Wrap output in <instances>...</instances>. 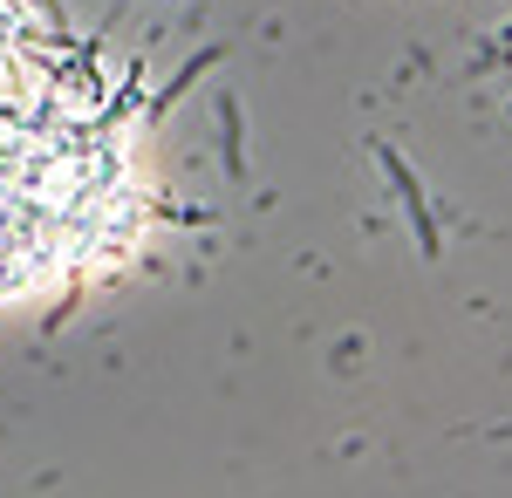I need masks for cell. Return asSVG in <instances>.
Instances as JSON below:
<instances>
[{
    "mask_svg": "<svg viewBox=\"0 0 512 498\" xmlns=\"http://www.w3.org/2000/svg\"><path fill=\"white\" fill-rule=\"evenodd\" d=\"M117 144L62 82L28 0H0V294L76 267L110 226Z\"/></svg>",
    "mask_w": 512,
    "mask_h": 498,
    "instance_id": "obj_1",
    "label": "cell"
}]
</instances>
